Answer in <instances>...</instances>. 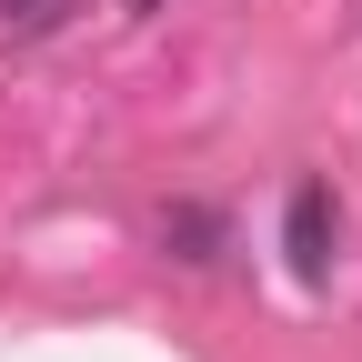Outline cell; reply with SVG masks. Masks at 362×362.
Returning a JSON list of instances; mask_svg holds the SVG:
<instances>
[{
  "label": "cell",
  "mask_w": 362,
  "mask_h": 362,
  "mask_svg": "<svg viewBox=\"0 0 362 362\" xmlns=\"http://www.w3.org/2000/svg\"><path fill=\"white\" fill-rule=\"evenodd\" d=\"M332 181H292V202H282V262H292V282H332Z\"/></svg>",
  "instance_id": "1"
},
{
  "label": "cell",
  "mask_w": 362,
  "mask_h": 362,
  "mask_svg": "<svg viewBox=\"0 0 362 362\" xmlns=\"http://www.w3.org/2000/svg\"><path fill=\"white\" fill-rule=\"evenodd\" d=\"M161 242H171L181 262H221V221H211L202 202H171V211H161Z\"/></svg>",
  "instance_id": "2"
},
{
  "label": "cell",
  "mask_w": 362,
  "mask_h": 362,
  "mask_svg": "<svg viewBox=\"0 0 362 362\" xmlns=\"http://www.w3.org/2000/svg\"><path fill=\"white\" fill-rule=\"evenodd\" d=\"M0 21H21V30H40V21H61V0H0Z\"/></svg>",
  "instance_id": "3"
},
{
  "label": "cell",
  "mask_w": 362,
  "mask_h": 362,
  "mask_svg": "<svg viewBox=\"0 0 362 362\" xmlns=\"http://www.w3.org/2000/svg\"><path fill=\"white\" fill-rule=\"evenodd\" d=\"M121 11H161V0H121Z\"/></svg>",
  "instance_id": "4"
}]
</instances>
